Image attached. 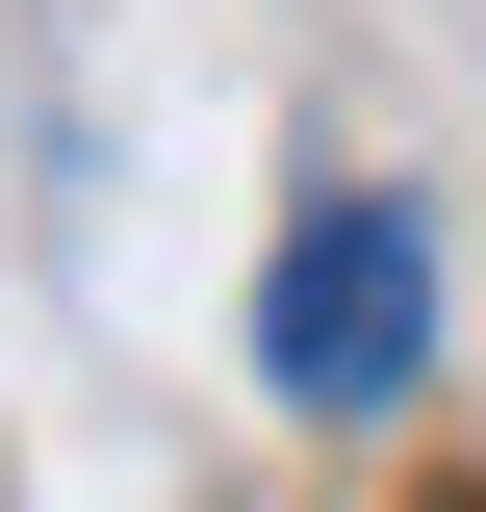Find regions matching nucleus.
Masks as SVG:
<instances>
[{"label": "nucleus", "instance_id": "1", "mask_svg": "<svg viewBox=\"0 0 486 512\" xmlns=\"http://www.w3.org/2000/svg\"><path fill=\"white\" fill-rule=\"evenodd\" d=\"M256 384L282 410H384V384H435V205L333 180L282 231V282H256Z\"/></svg>", "mask_w": 486, "mask_h": 512}, {"label": "nucleus", "instance_id": "2", "mask_svg": "<svg viewBox=\"0 0 486 512\" xmlns=\"http://www.w3.org/2000/svg\"><path fill=\"white\" fill-rule=\"evenodd\" d=\"M435 512H486V487H435Z\"/></svg>", "mask_w": 486, "mask_h": 512}]
</instances>
